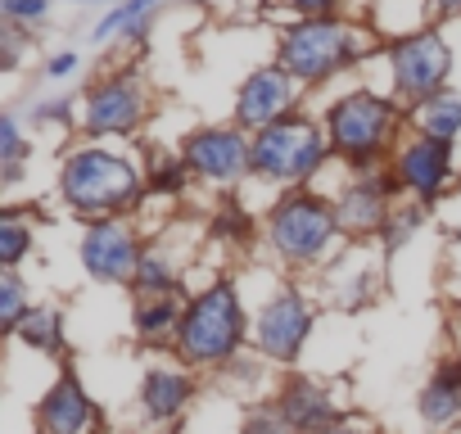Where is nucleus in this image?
Listing matches in <instances>:
<instances>
[{
    "label": "nucleus",
    "instance_id": "10",
    "mask_svg": "<svg viewBox=\"0 0 461 434\" xmlns=\"http://www.w3.org/2000/svg\"><path fill=\"white\" fill-rule=\"evenodd\" d=\"M299 113V82L281 68V64H267V68H254L236 95V122L245 131H267L285 118Z\"/></svg>",
    "mask_w": 461,
    "mask_h": 434
},
{
    "label": "nucleus",
    "instance_id": "22",
    "mask_svg": "<svg viewBox=\"0 0 461 434\" xmlns=\"http://www.w3.org/2000/svg\"><path fill=\"white\" fill-rule=\"evenodd\" d=\"M181 303H176V294H163V299H140L136 303V335L140 339H149V344H158V339H176V330H181Z\"/></svg>",
    "mask_w": 461,
    "mask_h": 434
},
{
    "label": "nucleus",
    "instance_id": "39",
    "mask_svg": "<svg viewBox=\"0 0 461 434\" xmlns=\"http://www.w3.org/2000/svg\"><path fill=\"white\" fill-rule=\"evenodd\" d=\"M167 434H172V429H167Z\"/></svg>",
    "mask_w": 461,
    "mask_h": 434
},
{
    "label": "nucleus",
    "instance_id": "15",
    "mask_svg": "<svg viewBox=\"0 0 461 434\" xmlns=\"http://www.w3.org/2000/svg\"><path fill=\"white\" fill-rule=\"evenodd\" d=\"M37 420H41V434H95V429H100L95 402L86 398V389H82L73 375H64V380L41 398Z\"/></svg>",
    "mask_w": 461,
    "mask_h": 434
},
{
    "label": "nucleus",
    "instance_id": "18",
    "mask_svg": "<svg viewBox=\"0 0 461 434\" xmlns=\"http://www.w3.org/2000/svg\"><path fill=\"white\" fill-rule=\"evenodd\" d=\"M416 407H420L425 425H447V420L461 416V357H452L434 371V380L420 389Z\"/></svg>",
    "mask_w": 461,
    "mask_h": 434
},
{
    "label": "nucleus",
    "instance_id": "27",
    "mask_svg": "<svg viewBox=\"0 0 461 434\" xmlns=\"http://www.w3.org/2000/svg\"><path fill=\"white\" fill-rule=\"evenodd\" d=\"M23 317H28V308H23V281H19V272H5V276H0V321H5V330L14 335Z\"/></svg>",
    "mask_w": 461,
    "mask_h": 434
},
{
    "label": "nucleus",
    "instance_id": "29",
    "mask_svg": "<svg viewBox=\"0 0 461 434\" xmlns=\"http://www.w3.org/2000/svg\"><path fill=\"white\" fill-rule=\"evenodd\" d=\"M185 176H190L185 158H167V163H158V167L149 172V190H158V194H181V190H185Z\"/></svg>",
    "mask_w": 461,
    "mask_h": 434
},
{
    "label": "nucleus",
    "instance_id": "5",
    "mask_svg": "<svg viewBox=\"0 0 461 434\" xmlns=\"http://www.w3.org/2000/svg\"><path fill=\"white\" fill-rule=\"evenodd\" d=\"M402 122L398 104L384 100V95H371V91H353L344 100L330 104L326 113V140L339 158L357 163L362 172H371V163L389 149V136L393 127Z\"/></svg>",
    "mask_w": 461,
    "mask_h": 434
},
{
    "label": "nucleus",
    "instance_id": "17",
    "mask_svg": "<svg viewBox=\"0 0 461 434\" xmlns=\"http://www.w3.org/2000/svg\"><path fill=\"white\" fill-rule=\"evenodd\" d=\"M190 389L194 384H190L185 371H167V366L145 371V380H140V407H145L149 420H176L185 411V402H190Z\"/></svg>",
    "mask_w": 461,
    "mask_h": 434
},
{
    "label": "nucleus",
    "instance_id": "21",
    "mask_svg": "<svg viewBox=\"0 0 461 434\" xmlns=\"http://www.w3.org/2000/svg\"><path fill=\"white\" fill-rule=\"evenodd\" d=\"M416 127L420 136H434V140H452L461 131V91H438L429 100L416 104Z\"/></svg>",
    "mask_w": 461,
    "mask_h": 434
},
{
    "label": "nucleus",
    "instance_id": "19",
    "mask_svg": "<svg viewBox=\"0 0 461 434\" xmlns=\"http://www.w3.org/2000/svg\"><path fill=\"white\" fill-rule=\"evenodd\" d=\"M158 5H163V0H118L113 10L100 14L91 41H100V46L104 41H145V28L158 14Z\"/></svg>",
    "mask_w": 461,
    "mask_h": 434
},
{
    "label": "nucleus",
    "instance_id": "9",
    "mask_svg": "<svg viewBox=\"0 0 461 434\" xmlns=\"http://www.w3.org/2000/svg\"><path fill=\"white\" fill-rule=\"evenodd\" d=\"M402 190L398 172H362L357 181L344 185L335 199V217L344 236H384L389 217H393V194Z\"/></svg>",
    "mask_w": 461,
    "mask_h": 434
},
{
    "label": "nucleus",
    "instance_id": "7",
    "mask_svg": "<svg viewBox=\"0 0 461 434\" xmlns=\"http://www.w3.org/2000/svg\"><path fill=\"white\" fill-rule=\"evenodd\" d=\"M447 73H452V50H447V41L429 28V32H411V37H398L393 46H389V77H393V91L402 95V100H429V95H438V91H447L443 82H447Z\"/></svg>",
    "mask_w": 461,
    "mask_h": 434
},
{
    "label": "nucleus",
    "instance_id": "2",
    "mask_svg": "<svg viewBox=\"0 0 461 434\" xmlns=\"http://www.w3.org/2000/svg\"><path fill=\"white\" fill-rule=\"evenodd\" d=\"M245 339V308L230 281H212L208 290H199L185 312H181V330H176V348L190 366H221L236 357Z\"/></svg>",
    "mask_w": 461,
    "mask_h": 434
},
{
    "label": "nucleus",
    "instance_id": "32",
    "mask_svg": "<svg viewBox=\"0 0 461 434\" xmlns=\"http://www.w3.org/2000/svg\"><path fill=\"white\" fill-rule=\"evenodd\" d=\"M276 5L294 10L299 19H330V14H335V5H339V0H276Z\"/></svg>",
    "mask_w": 461,
    "mask_h": 434
},
{
    "label": "nucleus",
    "instance_id": "33",
    "mask_svg": "<svg viewBox=\"0 0 461 434\" xmlns=\"http://www.w3.org/2000/svg\"><path fill=\"white\" fill-rule=\"evenodd\" d=\"M32 118L37 122H68L73 118V100H37L32 104Z\"/></svg>",
    "mask_w": 461,
    "mask_h": 434
},
{
    "label": "nucleus",
    "instance_id": "26",
    "mask_svg": "<svg viewBox=\"0 0 461 434\" xmlns=\"http://www.w3.org/2000/svg\"><path fill=\"white\" fill-rule=\"evenodd\" d=\"M420 227H425V208H420V203H411V208H393L389 227H384V249H389V254H393V249H402Z\"/></svg>",
    "mask_w": 461,
    "mask_h": 434
},
{
    "label": "nucleus",
    "instance_id": "35",
    "mask_svg": "<svg viewBox=\"0 0 461 434\" xmlns=\"http://www.w3.org/2000/svg\"><path fill=\"white\" fill-rule=\"evenodd\" d=\"M77 64H82V59H77V50H59V55L46 64V77L64 82V77H73V73H77Z\"/></svg>",
    "mask_w": 461,
    "mask_h": 434
},
{
    "label": "nucleus",
    "instance_id": "34",
    "mask_svg": "<svg viewBox=\"0 0 461 434\" xmlns=\"http://www.w3.org/2000/svg\"><path fill=\"white\" fill-rule=\"evenodd\" d=\"M0 41H5V55H0V68H5V73H14V68H19V55H23V32H19V28H5V37H0Z\"/></svg>",
    "mask_w": 461,
    "mask_h": 434
},
{
    "label": "nucleus",
    "instance_id": "3",
    "mask_svg": "<svg viewBox=\"0 0 461 434\" xmlns=\"http://www.w3.org/2000/svg\"><path fill=\"white\" fill-rule=\"evenodd\" d=\"M339 236L335 203L312 190H294L267 212V245L290 267H317Z\"/></svg>",
    "mask_w": 461,
    "mask_h": 434
},
{
    "label": "nucleus",
    "instance_id": "31",
    "mask_svg": "<svg viewBox=\"0 0 461 434\" xmlns=\"http://www.w3.org/2000/svg\"><path fill=\"white\" fill-rule=\"evenodd\" d=\"M212 231H217V236H230V240H245V236H249V217L236 212V208H226V212H217Z\"/></svg>",
    "mask_w": 461,
    "mask_h": 434
},
{
    "label": "nucleus",
    "instance_id": "4",
    "mask_svg": "<svg viewBox=\"0 0 461 434\" xmlns=\"http://www.w3.org/2000/svg\"><path fill=\"white\" fill-rule=\"evenodd\" d=\"M59 194L68 208L86 212V217H113L127 203L140 199V172L109 149H77L68 154L64 172H59Z\"/></svg>",
    "mask_w": 461,
    "mask_h": 434
},
{
    "label": "nucleus",
    "instance_id": "38",
    "mask_svg": "<svg viewBox=\"0 0 461 434\" xmlns=\"http://www.w3.org/2000/svg\"><path fill=\"white\" fill-rule=\"evenodd\" d=\"M86 5H104V0H86Z\"/></svg>",
    "mask_w": 461,
    "mask_h": 434
},
{
    "label": "nucleus",
    "instance_id": "14",
    "mask_svg": "<svg viewBox=\"0 0 461 434\" xmlns=\"http://www.w3.org/2000/svg\"><path fill=\"white\" fill-rule=\"evenodd\" d=\"M393 172L402 181V190H411L420 203L438 199L452 181V145L434 140V136H411L398 154H393Z\"/></svg>",
    "mask_w": 461,
    "mask_h": 434
},
{
    "label": "nucleus",
    "instance_id": "6",
    "mask_svg": "<svg viewBox=\"0 0 461 434\" xmlns=\"http://www.w3.org/2000/svg\"><path fill=\"white\" fill-rule=\"evenodd\" d=\"M330 154V140L321 136V127L303 113L267 127L254 136L249 145V172H258L272 185H303Z\"/></svg>",
    "mask_w": 461,
    "mask_h": 434
},
{
    "label": "nucleus",
    "instance_id": "1",
    "mask_svg": "<svg viewBox=\"0 0 461 434\" xmlns=\"http://www.w3.org/2000/svg\"><path fill=\"white\" fill-rule=\"evenodd\" d=\"M371 37L362 28H353L348 19H299L281 32L276 41V64L299 82V86H312V82H326L335 77L339 68L357 64L366 55Z\"/></svg>",
    "mask_w": 461,
    "mask_h": 434
},
{
    "label": "nucleus",
    "instance_id": "36",
    "mask_svg": "<svg viewBox=\"0 0 461 434\" xmlns=\"http://www.w3.org/2000/svg\"><path fill=\"white\" fill-rule=\"evenodd\" d=\"M425 5H429L434 19H456L461 14V0H425Z\"/></svg>",
    "mask_w": 461,
    "mask_h": 434
},
{
    "label": "nucleus",
    "instance_id": "37",
    "mask_svg": "<svg viewBox=\"0 0 461 434\" xmlns=\"http://www.w3.org/2000/svg\"><path fill=\"white\" fill-rule=\"evenodd\" d=\"M330 434H357V429H330Z\"/></svg>",
    "mask_w": 461,
    "mask_h": 434
},
{
    "label": "nucleus",
    "instance_id": "16",
    "mask_svg": "<svg viewBox=\"0 0 461 434\" xmlns=\"http://www.w3.org/2000/svg\"><path fill=\"white\" fill-rule=\"evenodd\" d=\"M276 402H281V411L290 416V425L299 434H330V429H339L335 425L339 420L335 398L321 384H312V380H285V389H281Z\"/></svg>",
    "mask_w": 461,
    "mask_h": 434
},
{
    "label": "nucleus",
    "instance_id": "8",
    "mask_svg": "<svg viewBox=\"0 0 461 434\" xmlns=\"http://www.w3.org/2000/svg\"><path fill=\"white\" fill-rule=\"evenodd\" d=\"M145 113H149L145 82L136 73H113V77L91 86V95L82 104V127L91 136H127L140 127Z\"/></svg>",
    "mask_w": 461,
    "mask_h": 434
},
{
    "label": "nucleus",
    "instance_id": "25",
    "mask_svg": "<svg viewBox=\"0 0 461 434\" xmlns=\"http://www.w3.org/2000/svg\"><path fill=\"white\" fill-rule=\"evenodd\" d=\"M23 158H28V140L19 131V118L5 113V118H0V172H5V185H19Z\"/></svg>",
    "mask_w": 461,
    "mask_h": 434
},
{
    "label": "nucleus",
    "instance_id": "11",
    "mask_svg": "<svg viewBox=\"0 0 461 434\" xmlns=\"http://www.w3.org/2000/svg\"><path fill=\"white\" fill-rule=\"evenodd\" d=\"M249 145L254 140H245L240 127H203V131L185 136L181 158L208 185H236L249 172Z\"/></svg>",
    "mask_w": 461,
    "mask_h": 434
},
{
    "label": "nucleus",
    "instance_id": "28",
    "mask_svg": "<svg viewBox=\"0 0 461 434\" xmlns=\"http://www.w3.org/2000/svg\"><path fill=\"white\" fill-rule=\"evenodd\" d=\"M245 434H299V429L290 425V416L281 411V402H263V407L249 411Z\"/></svg>",
    "mask_w": 461,
    "mask_h": 434
},
{
    "label": "nucleus",
    "instance_id": "24",
    "mask_svg": "<svg viewBox=\"0 0 461 434\" xmlns=\"http://www.w3.org/2000/svg\"><path fill=\"white\" fill-rule=\"evenodd\" d=\"M28 249H32V231L23 222V212L5 208V212H0V263H5V272H19Z\"/></svg>",
    "mask_w": 461,
    "mask_h": 434
},
{
    "label": "nucleus",
    "instance_id": "13",
    "mask_svg": "<svg viewBox=\"0 0 461 434\" xmlns=\"http://www.w3.org/2000/svg\"><path fill=\"white\" fill-rule=\"evenodd\" d=\"M312 330V312L303 303L299 290H281L254 321V335H258V348L272 357V362H294L303 339Z\"/></svg>",
    "mask_w": 461,
    "mask_h": 434
},
{
    "label": "nucleus",
    "instance_id": "20",
    "mask_svg": "<svg viewBox=\"0 0 461 434\" xmlns=\"http://www.w3.org/2000/svg\"><path fill=\"white\" fill-rule=\"evenodd\" d=\"M176 285H181V267L172 263V254L163 245H145L140 267L131 276V290L140 299H163V294H176Z\"/></svg>",
    "mask_w": 461,
    "mask_h": 434
},
{
    "label": "nucleus",
    "instance_id": "30",
    "mask_svg": "<svg viewBox=\"0 0 461 434\" xmlns=\"http://www.w3.org/2000/svg\"><path fill=\"white\" fill-rule=\"evenodd\" d=\"M0 14H5L10 28H23V23H41L50 14V0H0Z\"/></svg>",
    "mask_w": 461,
    "mask_h": 434
},
{
    "label": "nucleus",
    "instance_id": "23",
    "mask_svg": "<svg viewBox=\"0 0 461 434\" xmlns=\"http://www.w3.org/2000/svg\"><path fill=\"white\" fill-rule=\"evenodd\" d=\"M28 348H37V353H55L59 344H64V326H59V312L55 308H28V317L19 321V330H14Z\"/></svg>",
    "mask_w": 461,
    "mask_h": 434
},
{
    "label": "nucleus",
    "instance_id": "12",
    "mask_svg": "<svg viewBox=\"0 0 461 434\" xmlns=\"http://www.w3.org/2000/svg\"><path fill=\"white\" fill-rule=\"evenodd\" d=\"M140 254L145 249L122 217H100V222H91L86 236H82V267H86V276H95L104 285L131 281L136 267H140Z\"/></svg>",
    "mask_w": 461,
    "mask_h": 434
}]
</instances>
